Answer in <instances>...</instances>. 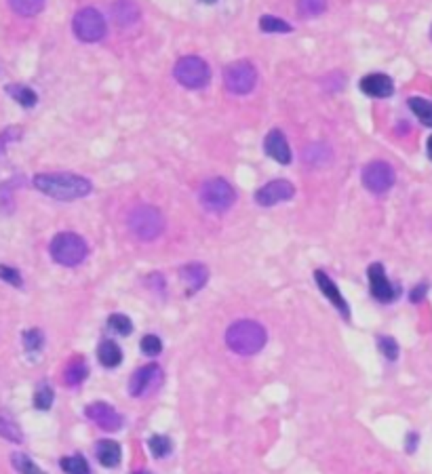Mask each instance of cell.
Segmentation results:
<instances>
[{"mask_svg":"<svg viewBox=\"0 0 432 474\" xmlns=\"http://www.w3.org/2000/svg\"><path fill=\"white\" fill-rule=\"evenodd\" d=\"M198 198H200L205 209L215 211V213H224V211H228L234 204L236 192L226 179L215 177V179H209L200 186Z\"/></svg>","mask_w":432,"mask_h":474,"instance_id":"5b68a950","label":"cell"},{"mask_svg":"<svg viewBox=\"0 0 432 474\" xmlns=\"http://www.w3.org/2000/svg\"><path fill=\"white\" fill-rule=\"evenodd\" d=\"M141 352L146 356H158L160 352H163V342H160L156 335H146L141 340Z\"/></svg>","mask_w":432,"mask_h":474,"instance_id":"e575fe53","label":"cell"},{"mask_svg":"<svg viewBox=\"0 0 432 474\" xmlns=\"http://www.w3.org/2000/svg\"><path fill=\"white\" fill-rule=\"evenodd\" d=\"M51 257L55 259L58 263H62V266H78L80 261H85L89 249H87V243L74 234V232H62L58 234L55 238L51 240Z\"/></svg>","mask_w":432,"mask_h":474,"instance_id":"277c9868","label":"cell"},{"mask_svg":"<svg viewBox=\"0 0 432 474\" xmlns=\"http://www.w3.org/2000/svg\"><path fill=\"white\" fill-rule=\"evenodd\" d=\"M266 329L255 321H236L226 331V344L232 352L241 356L257 354L266 346Z\"/></svg>","mask_w":432,"mask_h":474,"instance_id":"7a4b0ae2","label":"cell"},{"mask_svg":"<svg viewBox=\"0 0 432 474\" xmlns=\"http://www.w3.org/2000/svg\"><path fill=\"white\" fill-rule=\"evenodd\" d=\"M97 358L103 367L107 369H112V367H119L121 360H123V350L119 348V344L110 342V340H105L99 344L97 348Z\"/></svg>","mask_w":432,"mask_h":474,"instance_id":"44dd1931","label":"cell"},{"mask_svg":"<svg viewBox=\"0 0 432 474\" xmlns=\"http://www.w3.org/2000/svg\"><path fill=\"white\" fill-rule=\"evenodd\" d=\"M202 3H207V5H211V3H215V0H202Z\"/></svg>","mask_w":432,"mask_h":474,"instance_id":"b9f144b4","label":"cell"},{"mask_svg":"<svg viewBox=\"0 0 432 474\" xmlns=\"http://www.w3.org/2000/svg\"><path fill=\"white\" fill-rule=\"evenodd\" d=\"M367 276H369V285H371V293L375 299H380L384 304L392 301L399 293L397 287H392V283L388 281L386 272H384V266L382 263H371L369 270H367Z\"/></svg>","mask_w":432,"mask_h":474,"instance_id":"4fadbf2b","label":"cell"},{"mask_svg":"<svg viewBox=\"0 0 432 474\" xmlns=\"http://www.w3.org/2000/svg\"><path fill=\"white\" fill-rule=\"evenodd\" d=\"M409 108L413 110V114H415L426 127H432V101L422 99V97H411V99H409Z\"/></svg>","mask_w":432,"mask_h":474,"instance_id":"cb8c5ba5","label":"cell"},{"mask_svg":"<svg viewBox=\"0 0 432 474\" xmlns=\"http://www.w3.org/2000/svg\"><path fill=\"white\" fill-rule=\"evenodd\" d=\"M297 9L304 17H314L327 9V0H300Z\"/></svg>","mask_w":432,"mask_h":474,"instance_id":"1f68e13d","label":"cell"},{"mask_svg":"<svg viewBox=\"0 0 432 474\" xmlns=\"http://www.w3.org/2000/svg\"><path fill=\"white\" fill-rule=\"evenodd\" d=\"M11 462H13V468L19 472V474H44L28 455L24 453H13L11 455Z\"/></svg>","mask_w":432,"mask_h":474,"instance_id":"f546056e","label":"cell"},{"mask_svg":"<svg viewBox=\"0 0 432 474\" xmlns=\"http://www.w3.org/2000/svg\"><path fill=\"white\" fill-rule=\"evenodd\" d=\"M224 82L228 91L236 95H247L257 82V72L249 62H234L224 70Z\"/></svg>","mask_w":432,"mask_h":474,"instance_id":"ba28073f","label":"cell"},{"mask_svg":"<svg viewBox=\"0 0 432 474\" xmlns=\"http://www.w3.org/2000/svg\"><path fill=\"white\" fill-rule=\"evenodd\" d=\"M263 150L270 158H275L277 163L281 165H289L291 163V148L287 143V137L283 135L281 129H273L266 139H263Z\"/></svg>","mask_w":432,"mask_h":474,"instance_id":"5bb4252c","label":"cell"},{"mask_svg":"<svg viewBox=\"0 0 432 474\" xmlns=\"http://www.w3.org/2000/svg\"><path fill=\"white\" fill-rule=\"evenodd\" d=\"M107 325H110L112 331H116L119 335H129L133 331V325H131V319L125 314H112L110 319H107Z\"/></svg>","mask_w":432,"mask_h":474,"instance_id":"d6a6232c","label":"cell"},{"mask_svg":"<svg viewBox=\"0 0 432 474\" xmlns=\"http://www.w3.org/2000/svg\"><path fill=\"white\" fill-rule=\"evenodd\" d=\"M74 34L83 42H97L105 34V19L97 9H83L74 17Z\"/></svg>","mask_w":432,"mask_h":474,"instance_id":"52a82bcc","label":"cell"},{"mask_svg":"<svg viewBox=\"0 0 432 474\" xmlns=\"http://www.w3.org/2000/svg\"><path fill=\"white\" fill-rule=\"evenodd\" d=\"M363 184L373 194H384L395 184V171L384 161H373L363 169Z\"/></svg>","mask_w":432,"mask_h":474,"instance_id":"9c48e42d","label":"cell"},{"mask_svg":"<svg viewBox=\"0 0 432 474\" xmlns=\"http://www.w3.org/2000/svg\"><path fill=\"white\" fill-rule=\"evenodd\" d=\"M259 28L263 32H270V34H287V32H291V26L287 21H283L279 17H273V15H263L259 19Z\"/></svg>","mask_w":432,"mask_h":474,"instance_id":"4316f807","label":"cell"},{"mask_svg":"<svg viewBox=\"0 0 432 474\" xmlns=\"http://www.w3.org/2000/svg\"><path fill=\"white\" fill-rule=\"evenodd\" d=\"M53 388L49 384H40L34 392V407L40 409V411H49L51 405H53Z\"/></svg>","mask_w":432,"mask_h":474,"instance_id":"4dcf8cb0","label":"cell"},{"mask_svg":"<svg viewBox=\"0 0 432 474\" xmlns=\"http://www.w3.org/2000/svg\"><path fill=\"white\" fill-rule=\"evenodd\" d=\"M85 411H87V417L93 421V424H97L105 432H116L123 428V415L112 405H107L103 401L91 403Z\"/></svg>","mask_w":432,"mask_h":474,"instance_id":"30bf717a","label":"cell"},{"mask_svg":"<svg viewBox=\"0 0 432 474\" xmlns=\"http://www.w3.org/2000/svg\"><path fill=\"white\" fill-rule=\"evenodd\" d=\"M160 380H163V369H160L156 362H150L133 374V378L129 382V392L133 396H144L150 390H154L160 384Z\"/></svg>","mask_w":432,"mask_h":474,"instance_id":"8fae6325","label":"cell"},{"mask_svg":"<svg viewBox=\"0 0 432 474\" xmlns=\"http://www.w3.org/2000/svg\"><path fill=\"white\" fill-rule=\"evenodd\" d=\"M112 17L116 19V24L121 26H129L133 21H137L139 17V9L133 0H116L112 5Z\"/></svg>","mask_w":432,"mask_h":474,"instance_id":"ffe728a7","label":"cell"},{"mask_svg":"<svg viewBox=\"0 0 432 474\" xmlns=\"http://www.w3.org/2000/svg\"><path fill=\"white\" fill-rule=\"evenodd\" d=\"M60 466H62V470H64L66 474H91V468H89L87 459L80 457V455L62 457Z\"/></svg>","mask_w":432,"mask_h":474,"instance_id":"484cf974","label":"cell"},{"mask_svg":"<svg viewBox=\"0 0 432 474\" xmlns=\"http://www.w3.org/2000/svg\"><path fill=\"white\" fill-rule=\"evenodd\" d=\"M0 279H3L5 283H9V285H13V287H21L24 285L21 274L15 268H11V266H3V263H0Z\"/></svg>","mask_w":432,"mask_h":474,"instance_id":"d590c367","label":"cell"},{"mask_svg":"<svg viewBox=\"0 0 432 474\" xmlns=\"http://www.w3.org/2000/svg\"><path fill=\"white\" fill-rule=\"evenodd\" d=\"M7 93H9L17 103H21L24 108H32V105L36 103V93H34L30 87H26V85H9V87H7Z\"/></svg>","mask_w":432,"mask_h":474,"instance_id":"d4e9b609","label":"cell"},{"mask_svg":"<svg viewBox=\"0 0 432 474\" xmlns=\"http://www.w3.org/2000/svg\"><path fill=\"white\" fill-rule=\"evenodd\" d=\"M87 376H89V367H87V362H85L83 356L72 358V360L68 362V367L64 369V382H66V386H70V388L80 386V384L87 380Z\"/></svg>","mask_w":432,"mask_h":474,"instance_id":"d6986e66","label":"cell"},{"mask_svg":"<svg viewBox=\"0 0 432 474\" xmlns=\"http://www.w3.org/2000/svg\"><path fill=\"white\" fill-rule=\"evenodd\" d=\"M95 455H97V459L101 462V466H105V468H116V466L121 464L123 451H121V445L114 443V441H99L97 447H95Z\"/></svg>","mask_w":432,"mask_h":474,"instance_id":"ac0fdd59","label":"cell"},{"mask_svg":"<svg viewBox=\"0 0 432 474\" xmlns=\"http://www.w3.org/2000/svg\"><path fill=\"white\" fill-rule=\"evenodd\" d=\"M42 344H44V335L40 329H30L24 333V348L28 352H38L42 348Z\"/></svg>","mask_w":432,"mask_h":474,"instance_id":"836d02e7","label":"cell"},{"mask_svg":"<svg viewBox=\"0 0 432 474\" xmlns=\"http://www.w3.org/2000/svg\"><path fill=\"white\" fill-rule=\"evenodd\" d=\"M146 283H148V287H152L156 291H165V279L160 274H150Z\"/></svg>","mask_w":432,"mask_h":474,"instance_id":"74e56055","label":"cell"},{"mask_svg":"<svg viewBox=\"0 0 432 474\" xmlns=\"http://www.w3.org/2000/svg\"><path fill=\"white\" fill-rule=\"evenodd\" d=\"M0 437L11 441V443H21L24 437H21V430L17 428L15 421H11L9 417L5 415H0Z\"/></svg>","mask_w":432,"mask_h":474,"instance_id":"f1b7e54d","label":"cell"},{"mask_svg":"<svg viewBox=\"0 0 432 474\" xmlns=\"http://www.w3.org/2000/svg\"><path fill=\"white\" fill-rule=\"evenodd\" d=\"M361 91L367 93L369 97H377V99H384L390 97L395 91L392 80L386 74H369L361 80Z\"/></svg>","mask_w":432,"mask_h":474,"instance_id":"2e32d148","label":"cell"},{"mask_svg":"<svg viewBox=\"0 0 432 474\" xmlns=\"http://www.w3.org/2000/svg\"><path fill=\"white\" fill-rule=\"evenodd\" d=\"M135 474H152V472H146V470H141V472H135Z\"/></svg>","mask_w":432,"mask_h":474,"instance_id":"60d3db41","label":"cell"},{"mask_svg":"<svg viewBox=\"0 0 432 474\" xmlns=\"http://www.w3.org/2000/svg\"><path fill=\"white\" fill-rule=\"evenodd\" d=\"M293 194H295V188H293L291 182H287V179H275V182L261 186L255 192V200L261 207H273V204H279V202H285V200L293 198Z\"/></svg>","mask_w":432,"mask_h":474,"instance_id":"7c38bea8","label":"cell"},{"mask_svg":"<svg viewBox=\"0 0 432 474\" xmlns=\"http://www.w3.org/2000/svg\"><path fill=\"white\" fill-rule=\"evenodd\" d=\"M180 279L186 283L188 295H192V293H196L198 289L205 287V283L209 279V270L202 266V263H188V266H184L180 270Z\"/></svg>","mask_w":432,"mask_h":474,"instance_id":"e0dca14e","label":"cell"},{"mask_svg":"<svg viewBox=\"0 0 432 474\" xmlns=\"http://www.w3.org/2000/svg\"><path fill=\"white\" fill-rule=\"evenodd\" d=\"M34 186L58 200H76L91 192V182L74 173H38Z\"/></svg>","mask_w":432,"mask_h":474,"instance_id":"6da1fadb","label":"cell"},{"mask_svg":"<svg viewBox=\"0 0 432 474\" xmlns=\"http://www.w3.org/2000/svg\"><path fill=\"white\" fill-rule=\"evenodd\" d=\"M428 156L432 158V135H430V139H428Z\"/></svg>","mask_w":432,"mask_h":474,"instance_id":"ab89813d","label":"cell"},{"mask_svg":"<svg viewBox=\"0 0 432 474\" xmlns=\"http://www.w3.org/2000/svg\"><path fill=\"white\" fill-rule=\"evenodd\" d=\"M46 0H9V5L15 13L24 15V17H32L38 15L44 9Z\"/></svg>","mask_w":432,"mask_h":474,"instance_id":"603a6c76","label":"cell"},{"mask_svg":"<svg viewBox=\"0 0 432 474\" xmlns=\"http://www.w3.org/2000/svg\"><path fill=\"white\" fill-rule=\"evenodd\" d=\"M148 447L152 451L154 457H165L171 453L173 445H171V439L169 437H163V434H154L150 441H148Z\"/></svg>","mask_w":432,"mask_h":474,"instance_id":"83f0119b","label":"cell"},{"mask_svg":"<svg viewBox=\"0 0 432 474\" xmlns=\"http://www.w3.org/2000/svg\"><path fill=\"white\" fill-rule=\"evenodd\" d=\"M175 78L180 85L188 87V89H200L209 82L211 78V70L209 66L196 58V55H186L182 58L178 64H175V70H173Z\"/></svg>","mask_w":432,"mask_h":474,"instance_id":"8992f818","label":"cell"},{"mask_svg":"<svg viewBox=\"0 0 432 474\" xmlns=\"http://www.w3.org/2000/svg\"><path fill=\"white\" fill-rule=\"evenodd\" d=\"M377 344H380V350H382V354H384L388 360H397V356H399V346H397V342H395L392 337H380V340H377Z\"/></svg>","mask_w":432,"mask_h":474,"instance_id":"8d00e7d4","label":"cell"},{"mask_svg":"<svg viewBox=\"0 0 432 474\" xmlns=\"http://www.w3.org/2000/svg\"><path fill=\"white\" fill-rule=\"evenodd\" d=\"M129 228L139 240H154L163 234L165 230V220L163 213L150 204L135 207L129 216Z\"/></svg>","mask_w":432,"mask_h":474,"instance_id":"3957f363","label":"cell"},{"mask_svg":"<svg viewBox=\"0 0 432 474\" xmlns=\"http://www.w3.org/2000/svg\"><path fill=\"white\" fill-rule=\"evenodd\" d=\"M331 150L325 146V143H314V146H308L304 158H306V163L310 167H325L329 161H331Z\"/></svg>","mask_w":432,"mask_h":474,"instance_id":"7402d4cb","label":"cell"},{"mask_svg":"<svg viewBox=\"0 0 432 474\" xmlns=\"http://www.w3.org/2000/svg\"><path fill=\"white\" fill-rule=\"evenodd\" d=\"M424 293H426V285L415 287V289H413V293H411V301H420V299L424 297Z\"/></svg>","mask_w":432,"mask_h":474,"instance_id":"f35d334b","label":"cell"},{"mask_svg":"<svg viewBox=\"0 0 432 474\" xmlns=\"http://www.w3.org/2000/svg\"><path fill=\"white\" fill-rule=\"evenodd\" d=\"M430 38H432V30H430Z\"/></svg>","mask_w":432,"mask_h":474,"instance_id":"7bdbcfd3","label":"cell"},{"mask_svg":"<svg viewBox=\"0 0 432 474\" xmlns=\"http://www.w3.org/2000/svg\"><path fill=\"white\" fill-rule=\"evenodd\" d=\"M314 281H316L318 289H320L322 293H325V297L342 312V316L348 321V319H350V310H348V304H346L344 295H342L340 289L336 287V283H334L325 272H322V270H316V272H314Z\"/></svg>","mask_w":432,"mask_h":474,"instance_id":"9a60e30c","label":"cell"}]
</instances>
